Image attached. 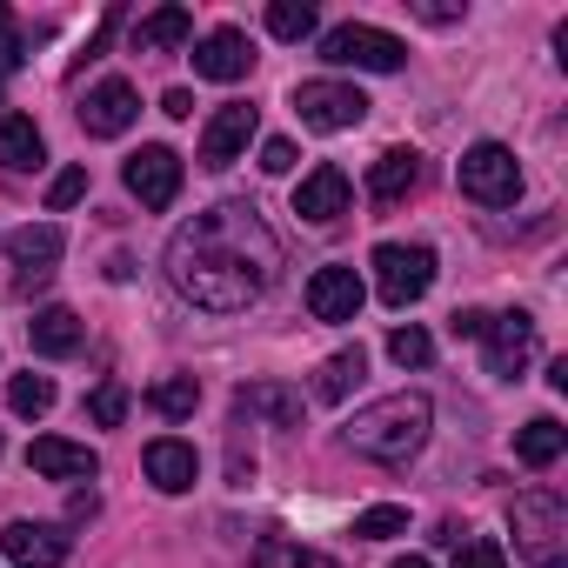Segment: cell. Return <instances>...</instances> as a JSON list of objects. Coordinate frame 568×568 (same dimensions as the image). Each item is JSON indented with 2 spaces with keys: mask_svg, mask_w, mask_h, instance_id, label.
<instances>
[{
  "mask_svg": "<svg viewBox=\"0 0 568 568\" xmlns=\"http://www.w3.org/2000/svg\"><path fill=\"white\" fill-rule=\"evenodd\" d=\"M274 274H281V241L261 221V207H247V201L201 207L168 241V281H174V295L194 302V308H207V315L254 308L274 288Z\"/></svg>",
  "mask_w": 568,
  "mask_h": 568,
  "instance_id": "obj_1",
  "label": "cell"
},
{
  "mask_svg": "<svg viewBox=\"0 0 568 568\" xmlns=\"http://www.w3.org/2000/svg\"><path fill=\"white\" fill-rule=\"evenodd\" d=\"M428 422H435L428 395H408V388H402V395H388V402H368V408L348 422V448L368 455V462H408V455H422Z\"/></svg>",
  "mask_w": 568,
  "mask_h": 568,
  "instance_id": "obj_2",
  "label": "cell"
},
{
  "mask_svg": "<svg viewBox=\"0 0 568 568\" xmlns=\"http://www.w3.org/2000/svg\"><path fill=\"white\" fill-rule=\"evenodd\" d=\"M568 501L555 488H528L515 495V548L535 561V568H568Z\"/></svg>",
  "mask_w": 568,
  "mask_h": 568,
  "instance_id": "obj_3",
  "label": "cell"
},
{
  "mask_svg": "<svg viewBox=\"0 0 568 568\" xmlns=\"http://www.w3.org/2000/svg\"><path fill=\"white\" fill-rule=\"evenodd\" d=\"M368 267H375V295L388 308H415L435 288V247H422V241H382Z\"/></svg>",
  "mask_w": 568,
  "mask_h": 568,
  "instance_id": "obj_4",
  "label": "cell"
},
{
  "mask_svg": "<svg viewBox=\"0 0 568 568\" xmlns=\"http://www.w3.org/2000/svg\"><path fill=\"white\" fill-rule=\"evenodd\" d=\"M322 61L362 68V74H395V68L408 61V48H402L395 34H382V28H368V21H342V28L322 34Z\"/></svg>",
  "mask_w": 568,
  "mask_h": 568,
  "instance_id": "obj_5",
  "label": "cell"
},
{
  "mask_svg": "<svg viewBox=\"0 0 568 568\" xmlns=\"http://www.w3.org/2000/svg\"><path fill=\"white\" fill-rule=\"evenodd\" d=\"M455 181H462V194L481 201V207H515V194H521V168H515V154H508L501 141H475V148L462 154Z\"/></svg>",
  "mask_w": 568,
  "mask_h": 568,
  "instance_id": "obj_6",
  "label": "cell"
},
{
  "mask_svg": "<svg viewBox=\"0 0 568 568\" xmlns=\"http://www.w3.org/2000/svg\"><path fill=\"white\" fill-rule=\"evenodd\" d=\"M295 114H302V128H315V134H348V128L368 121V94L348 88V81H302V88H295Z\"/></svg>",
  "mask_w": 568,
  "mask_h": 568,
  "instance_id": "obj_7",
  "label": "cell"
},
{
  "mask_svg": "<svg viewBox=\"0 0 568 568\" xmlns=\"http://www.w3.org/2000/svg\"><path fill=\"white\" fill-rule=\"evenodd\" d=\"M128 194H134L141 207H154V214L174 207V194H181V154H174V148H154V141L134 148V154H128Z\"/></svg>",
  "mask_w": 568,
  "mask_h": 568,
  "instance_id": "obj_8",
  "label": "cell"
},
{
  "mask_svg": "<svg viewBox=\"0 0 568 568\" xmlns=\"http://www.w3.org/2000/svg\"><path fill=\"white\" fill-rule=\"evenodd\" d=\"M68 548H74V535L61 521H8V535H0V555L14 568H61Z\"/></svg>",
  "mask_w": 568,
  "mask_h": 568,
  "instance_id": "obj_9",
  "label": "cell"
},
{
  "mask_svg": "<svg viewBox=\"0 0 568 568\" xmlns=\"http://www.w3.org/2000/svg\"><path fill=\"white\" fill-rule=\"evenodd\" d=\"M362 302H368V288H362L355 267L335 261V267H315V274H308V315H315V322H355Z\"/></svg>",
  "mask_w": 568,
  "mask_h": 568,
  "instance_id": "obj_10",
  "label": "cell"
},
{
  "mask_svg": "<svg viewBox=\"0 0 568 568\" xmlns=\"http://www.w3.org/2000/svg\"><path fill=\"white\" fill-rule=\"evenodd\" d=\"M488 375L495 382H521V368L535 362V322L528 315H488Z\"/></svg>",
  "mask_w": 568,
  "mask_h": 568,
  "instance_id": "obj_11",
  "label": "cell"
},
{
  "mask_svg": "<svg viewBox=\"0 0 568 568\" xmlns=\"http://www.w3.org/2000/svg\"><path fill=\"white\" fill-rule=\"evenodd\" d=\"M247 141H254V108L247 101H227L207 128H201V168H234L241 154H247Z\"/></svg>",
  "mask_w": 568,
  "mask_h": 568,
  "instance_id": "obj_12",
  "label": "cell"
},
{
  "mask_svg": "<svg viewBox=\"0 0 568 568\" xmlns=\"http://www.w3.org/2000/svg\"><path fill=\"white\" fill-rule=\"evenodd\" d=\"M141 121V94L128 88V81H101L88 101H81V128L94 134V141H114V134H128Z\"/></svg>",
  "mask_w": 568,
  "mask_h": 568,
  "instance_id": "obj_13",
  "label": "cell"
},
{
  "mask_svg": "<svg viewBox=\"0 0 568 568\" xmlns=\"http://www.w3.org/2000/svg\"><path fill=\"white\" fill-rule=\"evenodd\" d=\"M348 174L335 168V161H322L315 174H302V187H295V214L302 221H315V227H328V221H342L348 214Z\"/></svg>",
  "mask_w": 568,
  "mask_h": 568,
  "instance_id": "obj_14",
  "label": "cell"
},
{
  "mask_svg": "<svg viewBox=\"0 0 568 568\" xmlns=\"http://www.w3.org/2000/svg\"><path fill=\"white\" fill-rule=\"evenodd\" d=\"M28 468H34L41 481H94V475H101V455H94L88 442H61V435H41V442L28 448Z\"/></svg>",
  "mask_w": 568,
  "mask_h": 568,
  "instance_id": "obj_15",
  "label": "cell"
},
{
  "mask_svg": "<svg viewBox=\"0 0 568 568\" xmlns=\"http://www.w3.org/2000/svg\"><path fill=\"white\" fill-rule=\"evenodd\" d=\"M254 68V41L241 28H214L201 48H194V74L201 81H241Z\"/></svg>",
  "mask_w": 568,
  "mask_h": 568,
  "instance_id": "obj_16",
  "label": "cell"
},
{
  "mask_svg": "<svg viewBox=\"0 0 568 568\" xmlns=\"http://www.w3.org/2000/svg\"><path fill=\"white\" fill-rule=\"evenodd\" d=\"M61 247H68V234H61L54 221H28V227L8 234V254H14V267H21L28 281H48L54 261H61Z\"/></svg>",
  "mask_w": 568,
  "mask_h": 568,
  "instance_id": "obj_17",
  "label": "cell"
},
{
  "mask_svg": "<svg viewBox=\"0 0 568 568\" xmlns=\"http://www.w3.org/2000/svg\"><path fill=\"white\" fill-rule=\"evenodd\" d=\"M148 481L161 488V495H187L194 488V475H201V455H194V442H174V435H161V442H148Z\"/></svg>",
  "mask_w": 568,
  "mask_h": 568,
  "instance_id": "obj_18",
  "label": "cell"
},
{
  "mask_svg": "<svg viewBox=\"0 0 568 568\" xmlns=\"http://www.w3.org/2000/svg\"><path fill=\"white\" fill-rule=\"evenodd\" d=\"M234 408H241V415H261V422H274V428H302V395L281 388V382H247V388H234Z\"/></svg>",
  "mask_w": 568,
  "mask_h": 568,
  "instance_id": "obj_19",
  "label": "cell"
},
{
  "mask_svg": "<svg viewBox=\"0 0 568 568\" xmlns=\"http://www.w3.org/2000/svg\"><path fill=\"white\" fill-rule=\"evenodd\" d=\"M422 187V154L415 148H388L375 168H368V194L375 201H402V194H415Z\"/></svg>",
  "mask_w": 568,
  "mask_h": 568,
  "instance_id": "obj_20",
  "label": "cell"
},
{
  "mask_svg": "<svg viewBox=\"0 0 568 568\" xmlns=\"http://www.w3.org/2000/svg\"><path fill=\"white\" fill-rule=\"evenodd\" d=\"M28 342H34V355L68 362V355L81 348V315H74V308H41V315L28 322Z\"/></svg>",
  "mask_w": 568,
  "mask_h": 568,
  "instance_id": "obj_21",
  "label": "cell"
},
{
  "mask_svg": "<svg viewBox=\"0 0 568 568\" xmlns=\"http://www.w3.org/2000/svg\"><path fill=\"white\" fill-rule=\"evenodd\" d=\"M561 448H568V428H561L555 415H535V422L515 435V462H521V468H555Z\"/></svg>",
  "mask_w": 568,
  "mask_h": 568,
  "instance_id": "obj_22",
  "label": "cell"
},
{
  "mask_svg": "<svg viewBox=\"0 0 568 568\" xmlns=\"http://www.w3.org/2000/svg\"><path fill=\"white\" fill-rule=\"evenodd\" d=\"M41 154L48 148H41V128L28 114H0V168L21 174V168H41Z\"/></svg>",
  "mask_w": 568,
  "mask_h": 568,
  "instance_id": "obj_23",
  "label": "cell"
},
{
  "mask_svg": "<svg viewBox=\"0 0 568 568\" xmlns=\"http://www.w3.org/2000/svg\"><path fill=\"white\" fill-rule=\"evenodd\" d=\"M194 34V14L187 8H161V14H148L141 28H134V54H168V48H181Z\"/></svg>",
  "mask_w": 568,
  "mask_h": 568,
  "instance_id": "obj_24",
  "label": "cell"
},
{
  "mask_svg": "<svg viewBox=\"0 0 568 568\" xmlns=\"http://www.w3.org/2000/svg\"><path fill=\"white\" fill-rule=\"evenodd\" d=\"M362 375H368V355H362V348L328 355V362H322V375H315V402H328V408H335V402H348V388H355Z\"/></svg>",
  "mask_w": 568,
  "mask_h": 568,
  "instance_id": "obj_25",
  "label": "cell"
},
{
  "mask_svg": "<svg viewBox=\"0 0 568 568\" xmlns=\"http://www.w3.org/2000/svg\"><path fill=\"white\" fill-rule=\"evenodd\" d=\"M148 408L168 415V422H181V415L201 408V382H194V375H161V382L148 388Z\"/></svg>",
  "mask_w": 568,
  "mask_h": 568,
  "instance_id": "obj_26",
  "label": "cell"
},
{
  "mask_svg": "<svg viewBox=\"0 0 568 568\" xmlns=\"http://www.w3.org/2000/svg\"><path fill=\"white\" fill-rule=\"evenodd\" d=\"M8 408L28 415V422H41V415L54 408V375H14V382H8Z\"/></svg>",
  "mask_w": 568,
  "mask_h": 568,
  "instance_id": "obj_27",
  "label": "cell"
},
{
  "mask_svg": "<svg viewBox=\"0 0 568 568\" xmlns=\"http://www.w3.org/2000/svg\"><path fill=\"white\" fill-rule=\"evenodd\" d=\"M254 568H342V561L322 555V548H302V541H261Z\"/></svg>",
  "mask_w": 568,
  "mask_h": 568,
  "instance_id": "obj_28",
  "label": "cell"
},
{
  "mask_svg": "<svg viewBox=\"0 0 568 568\" xmlns=\"http://www.w3.org/2000/svg\"><path fill=\"white\" fill-rule=\"evenodd\" d=\"M267 34L274 41H308L315 34V8H308V0H274V8H267Z\"/></svg>",
  "mask_w": 568,
  "mask_h": 568,
  "instance_id": "obj_29",
  "label": "cell"
},
{
  "mask_svg": "<svg viewBox=\"0 0 568 568\" xmlns=\"http://www.w3.org/2000/svg\"><path fill=\"white\" fill-rule=\"evenodd\" d=\"M355 535H362V541H395V535H408V508H395V501L362 508V515H355Z\"/></svg>",
  "mask_w": 568,
  "mask_h": 568,
  "instance_id": "obj_30",
  "label": "cell"
},
{
  "mask_svg": "<svg viewBox=\"0 0 568 568\" xmlns=\"http://www.w3.org/2000/svg\"><path fill=\"white\" fill-rule=\"evenodd\" d=\"M88 422H94V428H121V422H128V388H121V382H101V388L88 395Z\"/></svg>",
  "mask_w": 568,
  "mask_h": 568,
  "instance_id": "obj_31",
  "label": "cell"
},
{
  "mask_svg": "<svg viewBox=\"0 0 568 568\" xmlns=\"http://www.w3.org/2000/svg\"><path fill=\"white\" fill-rule=\"evenodd\" d=\"M388 355H395L402 368H428V362H435V342L408 322V328H395V335H388Z\"/></svg>",
  "mask_w": 568,
  "mask_h": 568,
  "instance_id": "obj_32",
  "label": "cell"
},
{
  "mask_svg": "<svg viewBox=\"0 0 568 568\" xmlns=\"http://www.w3.org/2000/svg\"><path fill=\"white\" fill-rule=\"evenodd\" d=\"M455 568H508V555L495 535H468V541H455Z\"/></svg>",
  "mask_w": 568,
  "mask_h": 568,
  "instance_id": "obj_33",
  "label": "cell"
},
{
  "mask_svg": "<svg viewBox=\"0 0 568 568\" xmlns=\"http://www.w3.org/2000/svg\"><path fill=\"white\" fill-rule=\"evenodd\" d=\"M81 194H88V168H61V174H54V187H48V207L61 214V207H74Z\"/></svg>",
  "mask_w": 568,
  "mask_h": 568,
  "instance_id": "obj_34",
  "label": "cell"
},
{
  "mask_svg": "<svg viewBox=\"0 0 568 568\" xmlns=\"http://www.w3.org/2000/svg\"><path fill=\"white\" fill-rule=\"evenodd\" d=\"M288 168H295V141H281V134L261 141V174H288Z\"/></svg>",
  "mask_w": 568,
  "mask_h": 568,
  "instance_id": "obj_35",
  "label": "cell"
},
{
  "mask_svg": "<svg viewBox=\"0 0 568 568\" xmlns=\"http://www.w3.org/2000/svg\"><path fill=\"white\" fill-rule=\"evenodd\" d=\"M448 335H455V342H481V335H488V315H481V308H455Z\"/></svg>",
  "mask_w": 568,
  "mask_h": 568,
  "instance_id": "obj_36",
  "label": "cell"
},
{
  "mask_svg": "<svg viewBox=\"0 0 568 568\" xmlns=\"http://www.w3.org/2000/svg\"><path fill=\"white\" fill-rule=\"evenodd\" d=\"M14 61H21V34H14L8 8H0V68H14Z\"/></svg>",
  "mask_w": 568,
  "mask_h": 568,
  "instance_id": "obj_37",
  "label": "cell"
},
{
  "mask_svg": "<svg viewBox=\"0 0 568 568\" xmlns=\"http://www.w3.org/2000/svg\"><path fill=\"white\" fill-rule=\"evenodd\" d=\"M161 114L187 121V114H194V94H187V88H168V94H161Z\"/></svg>",
  "mask_w": 568,
  "mask_h": 568,
  "instance_id": "obj_38",
  "label": "cell"
},
{
  "mask_svg": "<svg viewBox=\"0 0 568 568\" xmlns=\"http://www.w3.org/2000/svg\"><path fill=\"white\" fill-rule=\"evenodd\" d=\"M422 21H435V28H448V21H462V8H435V0H422V8H415Z\"/></svg>",
  "mask_w": 568,
  "mask_h": 568,
  "instance_id": "obj_39",
  "label": "cell"
},
{
  "mask_svg": "<svg viewBox=\"0 0 568 568\" xmlns=\"http://www.w3.org/2000/svg\"><path fill=\"white\" fill-rule=\"evenodd\" d=\"M388 568H428V561H422V555H402V561H388Z\"/></svg>",
  "mask_w": 568,
  "mask_h": 568,
  "instance_id": "obj_40",
  "label": "cell"
}]
</instances>
